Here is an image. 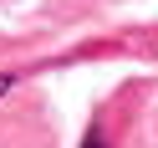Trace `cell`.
Listing matches in <instances>:
<instances>
[{
  "label": "cell",
  "mask_w": 158,
  "mask_h": 148,
  "mask_svg": "<svg viewBox=\"0 0 158 148\" xmlns=\"http://www.w3.org/2000/svg\"><path fill=\"white\" fill-rule=\"evenodd\" d=\"M10 87H15V77H10V72H0V97L10 92Z\"/></svg>",
  "instance_id": "obj_1"
},
{
  "label": "cell",
  "mask_w": 158,
  "mask_h": 148,
  "mask_svg": "<svg viewBox=\"0 0 158 148\" xmlns=\"http://www.w3.org/2000/svg\"><path fill=\"white\" fill-rule=\"evenodd\" d=\"M82 148H107V143H102V133H92V138H87Z\"/></svg>",
  "instance_id": "obj_2"
}]
</instances>
